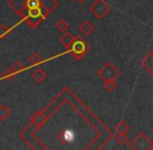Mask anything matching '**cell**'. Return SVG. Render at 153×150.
Masks as SVG:
<instances>
[{
    "label": "cell",
    "mask_w": 153,
    "mask_h": 150,
    "mask_svg": "<svg viewBox=\"0 0 153 150\" xmlns=\"http://www.w3.org/2000/svg\"><path fill=\"white\" fill-rule=\"evenodd\" d=\"M69 27H70V24H69L65 19H59L56 22V28L59 29V31H62V33H67Z\"/></svg>",
    "instance_id": "cell-15"
},
{
    "label": "cell",
    "mask_w": 153,
    "mask_h": 150,
    "mask_svg": "<svg viewBox=\"0 0 153 150\" xmlns=\"http://www.w3.org/2000/svg\"><path fill=\"white\" fill-rule=\"evenodd\" d=\"M7 5L34 29L59 6L57 0H8Z\"/></svg>",
    "instance_id": "cell-1"
},
{
    "label": "cell",
    "mask_w": 153,
    "mask_h": 150,
    "mask_svg": "<svg viewBox=\"0 0 153 150\" xmlns=\"http://www.w3.org/2000/svg\"><path fill=\"white\" fill-rule=\"evenodd\" d=\"M24 70H25V66L23 65L20 59H17V61H15V63L10 66V68L6 69L5 71L2 73L1 77H0V80H1V79L2 80H3V79H5V80H12V79H14L15 76L22 73Z\"/></svg>",
    "instance_id": "cell-6"
},
{
    "label": "cell",
    "mask_w": 153,
    "mask_h": 150,
    "mask_svg": "<svg viewBox=\"0 0 153 150\" xmlns=\"http://www.w3.org/2000/svg\"><path fill=\"white\" fill-rule=\"evenodd\" d=\"M71 1H78L79 3H81V4H83L85 2H87L88 0H71Z\"/></svg>",
    "instance_id": "cell-18"
},
{
    "label": "cell",
    "mask_w": 153,
    "mask_h": 150,
    "mask_svg": "<svg viewBox=\"0 0 153 150\" xmlns=\"http://www.w3.org/2000/svg\"><path fill=\"white\" fill-rule=\"evenodd\" d=\"M131 150H153L152 140L144 131H140L131 142H129Z\"/></svg>",
    "instance_id": "cell-3"
},
{
    "label": "cell",
    "mask_w": 153,
    "mask_h": 150,
    "mask_svg": "<svg viewBox=\"0 0 153 150\" xmlns=\"http://www.w3.org/2000/svg\"><path fill=\"white\" fill-rule=\"evenodd\" d=\"M90 50V45L85 41L80 36H75L74 42L71 45L70 49L67 52H69L76 61H80Z\"/></svg>",
    "instance_id": "cell-2"
},
{
    "label": "cell",
    "mask_w": 153,
    "mask_h": 150,
    "mask_svg": "<svg viewBox=\"0 0 153 150\" xmlns=\"http://www.w3.org/2000/svg\"><path fill=\"white\" fill-rule=\"evenodd\" d=\"M28 61L31 66H36L43 62V56L39 52H33L28 56Z\"/></svg>",
    "instance_id": "cell-13"
},
{
    "label": "cell",
    "mask_w": 153,
    "mask_h": 150,
    "mask_svg": "<svg viewBox=\"0 0 153 150\" xmlns=\"http://www.w3.org/2000/svg\"><path fill=\"white\" fill-rule=\"evenodd\" d=\"M31 76H32V79H33L36 83H43L47 79L48 75H47V72L45 71L43 68H36V69H34V71L32 72Z\"/></svg>",
    "instance_id": "cell-8"
},
{
    "label": "cell",
    "mask_w": 153,
    "mask_h": 150,
    "mask_svg": "<svg viewBox=\"0 0 153 150\" xmlns=\"http://www.w3.org/2000/svg\"><path fill=\"white\" fill-rule=\"evenodd\" d=\"M90 10L97 19H102L111 10V6L105 0H95L90 5Z\"/></svg>",
    "instance_id": "cell-5"
},
{
    "label": "cell",
    "mask_w": 153,
    "mask_h": 150,
    "mask_svg": "<svg viewBox=\"0 0 153 150\" xmlns=\"http://www.w3.org/2000/svg\"><path fill=\"white\" fill-rule=\"evenodd\" d=\"M10 116V110L8 108L7 105L1 104L0 105V121L5 122Z\"/></svg>",
    "instance_id": "cell-12"
},
{
    "label": "cell",
    "mask_w": 153,
    "mask_h": 150,
    "mask_svg": "<svg viewBox=\"0 0 153 150\" xmlns=\"http://www.w3.org/2000/svg\"><path fill=\"white\" fill-rule=\"evenodd\" d=\"M10 33V29L7 27V25L4 24V23H1L0 24V40H4L8 37Z\"/></svg>",
    "instance_id": "cell-16"
},
{
    "label": "cell",
    "mask_w": 153,
    "mask_h": 150,
    "mask_svg": "<svg viewBox=\"0 0 153 150\" xmlns=\"http://www.w3.org/2000/svg\"><path fill=\"white\" fill-rule=\"evenodd\" d=\"M97 75L103 81L116 80L120 75V70L113 63H106L97 71Z\"/></svg>",
    "instance_id": "cell-4"
},
{
    "label": "cell",
    "mask_w": 153,
    "mask_h": 150,
    "mask_svg": "<svg viewBox=\"0 0 153 150\" xmlns=\"http://www.w3.org/2000/svg\"><path fill=\"white\" fill-rule=\"evenodd\" d=\"M142 67L150 75H153V50L150 51L141 62Z\"/></svg>",
    "instance_id": "cell-7"
},
{
    "label": "cell",
    "mask_w": 153,
    "mask_h": 150,
    "mask_svg": "<svg viewBox=\"0 0 153 150\" xmlns=\"http://www.w3.org/2000/svg\"><path fill=\"white\" fill-rule=\"evenodd\" d=\"M78 30L83 37H88V36L93 33V31H94V26H93V24L89 20H85V21H83L82 23H80V25H79V27H78Z\"/></svg>",
    "instance_id": "cell-9"
},
{
    "label": "cell",
    "mask_w": 153,
    "mask_h": 150,
    "mask_svg": "<svg viewBox=\"0 0 153 150\" xmlns=\"http://www.w3.org/2000/svg\"><path fill=\"white\" fill-rule=\"evenodd\" d=\"M118 88V83L116 80H107L104 81V89L107 92H113Z\"/></svg>",
    "instance_id": "cell-17"
},
{
    "label": "cell",
    "mask_w": 153,
    "mask_h": 150,
    "mask_svg": "<svg viewBox=\"0 0 153 150\" xmlns=\"http://www.w3.org/2000/svg\"><path fill=\"white\" fill-rule=\"evenodd\" d=\"M115 130L118 132V134H127V132L130 130V126H129L125 121L121 120V121H119L117 123V125H116V127H115Z\"/></svg>",
    "instance_id": "cell-11"
},
{
    "label": "cell",
    "mask_w": 153,
    "mask_h": 150,
    "mask_svg": "<svg viewBox=\"0 0 153 150\" xmlns=\"http://www.w3.org/2000/svg\"><path fill=\"white\" fill-rule=\"evenodd\" d=\"M115 141L120 146H125L129 143V138L126 134H118V136H116L115 138Z\"/></svg>",
    "instance_id": "cell-14"
},
{
    "label": "cell",
    "mask_w": 153,
    "mask_h": 150,
    "mask_svg": "<svg viewBox=\"0 0 153 150\" xmlns=\"http://www.w3.org/2000/svg\"><path fill=\"white\" fill-rule=\"evenodd\" d=\"M74 39H75V36H73L72 33L67 31V33H64V35L59 38V42L62 43V45L67 49V51H68L69 49H70L71 45L74 42Z\"/></svg>",
    "instance_id": "cell-10"
}]
</instances>
